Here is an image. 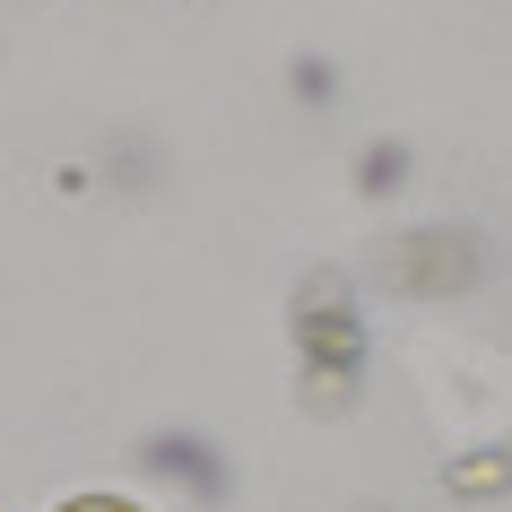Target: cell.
Segmentation results:
<instances>
[{
    "label": "cell",
    "mask_w": 512,
    "mask_h": 512,
    "mask_svg": "<svg viewBox=\"0 0 512 512\" xmlns=\"http://www.w3.org/2000/svg\"><path fill=\"white\" fill-rule=\"evenodd\" d=\"M61 512H139V504H122V495H79V504H61Z\"/></svg>",
    "instance_id": "6da1fadb"
}]
</instances>
